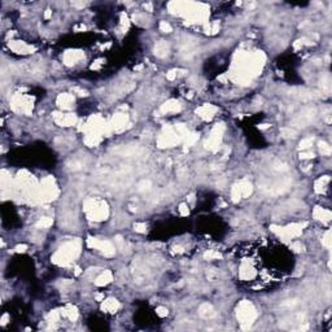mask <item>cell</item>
<instances>
[{"mask_svg": "<svg viewBox=\"0 0 332 332\" xmlns=\"http://www.w3.org/2000/svg\"><path fill=\"white\" fill-rule=\"evenodd\" d=\"M117 302H116V300H108L106 302H105V309L106 310H109V311H114V310L117 309Z\"/></svg>", "mask_w": 332, "mask_h": 332, "instance_id": "6da1fadb", "label": "cell"}]
</instances>
